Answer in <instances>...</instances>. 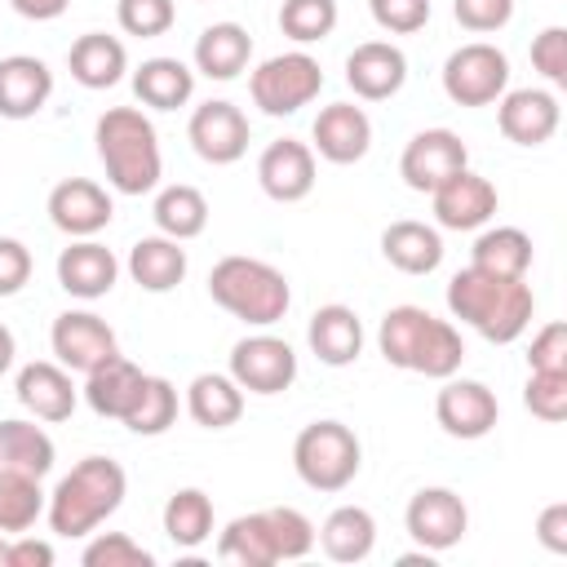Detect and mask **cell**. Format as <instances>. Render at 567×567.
I'll return each instance as SVG.
<instances>
[{
    "label": "cell",
    "mask_w": 567,
    "mask_h": 567,
    "mask_svg": "<svg viewBox=\"0 0 567 567\" xmlns=\"http://www.w3.org/2000/svg\"><path fill=\"white\" fill-rule=\"evenodd\" d=\"M505 89H509V58L496 44L470 40V44L447 53V62H443V93L456 106H492Z\"/></svg>",
    "instance_id": "cell-8"
},
{
    "label": "cell",
    "mask_w": 567,
    "mask_h": 567,
    "mask_svg": "<svg viewBox=\"0 0 567 567\" xmlns=\"http://www.w3.org/2000/svg\"><path fill=\"white\" fill-rule=\"evenodd\" d=\"M13 390H18V403H22L35 421H66V416L75 412V399H80L71 372H66L62 363H53V359L27 363V368L18 372V381H13Z\"/></svg>",
    "instance_id": "cell-23"
},
{
    "label": "cell",
    "mask_w": 567,
    "mask_h": 567,
    "mask_svg": "<svg viewBox=\"0 0 567 567\" xmlns=\"http://www.w3.org/2000/svg\"><path fill=\"white\" fill-rule=\"evenodd\" d=\"M461 168H470V146L452 128H421L408 137L399 155V177L408 182V190L421 195H430L439 182H447Z\"/></svg>",
    "instance_id": "cell-13"
},
{
    "label": "cell",
    "mask_w": 567,
    "mask_h": 567,
    "mask_svg": "<svg viewBox=\"0 0 567 567\" xmlns=\"http://www.w3.org/2000/svg\"><path fill=\"white\" fill-rule=\"evenodd\" d=\"M151 217H155V230H159V235L186 244V239L204 235V226H208V199H204L199 186L177 182V186H164V190L155 195Z\"/></svg>",
    "instance_id": "cell-36"
},
{
    "label": "cell",
    "mask_w": 567,
    "mask_h": 567,
    "mask_svg": "<svg viewBox=\"0 0 567 567\" xmlns=\"http://www.w3.org/2000/svg\"><path fill=\"white\" fill-rule=\"evenodd\" d=\"M115 279H120V261L97 239H71L58 252V284H62L66 297L97 301V297H106L115 288Z\"/></svg>",
    "instance_id": "cell-21"
},
{
    "label": "cell",
    "mask_w": 567,
    "mask_h": 567,
    "mask_svg": "<svg viewBox=\"0 0 567 567\" xmlns=\"http://www.w3.org/2000/svg\"><path fill=\"white\" fill-rule=\"evenodd\" d=\"M403 527L421 549L443 554L461 545V536L470 532V509L452 487H421L403 509Z\"/></svg>",
    "instance_id": "cell-12"
},
{
    "label": "cell",
    "mask_w": 567,
    "mask_h": 567,
    "mask_svg": "<svg viewBox=\"0 0 567 567\" xmlns=\"http://www.w3.org/2000/svg\"><path fill=\"white\" fill-rule=\"evenodd\" d=\"M35 261H31V248L13 235H0V297H13L27 288Z\"/></svg>",
    "instance_id": "cell-49"
},
{
    "label": "cell",
    "mask_w": 567,
    "mask_h": 567,
    "mask_svg": "<svg viewBox=\"0 0 567 567\" xmlns=\"http://www.w3.org/2000/svg\"><path fill=\"white\" fill-rule=\"evenodd\" d=\"M363 465L359 434L341 421H310L292 439V470L310 492H346Z\"/></svg>",
    "instance_id": "cell-6"
},
{
    "label": "cell",
    "mask_w": 567,
    "mask_h": 567,
    "mask_svg": "<svg viewBox=\"0 0 567 567\" xmlns=\"http://www.w3.org/2000/svg\"><path fill=\"white\" fill-rule=\"evenodd\" d=\"M49 346L66 372H93L111 354H120L115 328L93 310H62L49 328Z\"/></svg>",
    "instance_id": "cell-14"
},
{
    "label": "cell",
    "mask_w": 567,
    "mask_h": 567,
    "mask_svg": "<svg viewBox=\"0 0 567 567\" xmlns=\"http://www.w3.org/2000/svg\"><path fill=\"white\" fill-rule=\"evenodd\" d=\"M13 354H18V341H13V332L0 323V377L13 368Z\"/></svg>",
    "instance_id": "cell-53"
},
{
    "label": "cell",
    "mask_w": 567,
    "mask_h": 567,
    "mask_svg": "<svg viewBox=\"0 0 567 567\" xmlns=\"http://www.w3.org/2000/svg\"><path fill=\"white\" fill-rule=\"evenodd\" d=\"M323 89V66L319 58H310L306 49H292V53H275L266 58L252 75H248V93H252V106L261 115H297L301 106H310Z\"/></svg>",
    "instance_id": "cell-7"
},
{
    "label": "cell",
    "mask_w": 567,
    "mask_h": 567,
    "mask_svg": "<svg viewBox=\"0 0 567 567\" xmlns=\"http://www.w3.org/2000/svg\"><path fill=\"white\" fill-rule=\"evenodd\" d=\"M230 377L248 394H284L297 381V350L275 332H252L230 346Z\"/></svg>",
    "instance_id": "cell-9"
},
{
    "label": "cell",
    "mask_w": 567,
    "mask_h": 567,
    "mask_svg": "<svg viewBox=\"0 0 567 567\" xmlns=\"http://www.w3.org/2000/svg\"><path fill=\"white\" fill-rule=\"evenodd\" d=\"M368 13L390 35H412L430 22V0H368Z\"/></svg>",
    "instance_id": "cell-45"
},
{
    "label": "cell",
    "mask_w": 567,
    "mask_h": 567,
    "mask_svg": "<svg viewBox=\"0 0 567 567\" xmlns=\"http://www.w3.org/2000/svg\"><path fill=\"white\" fill-rule=\"evenodd\" d=\"M470 266H478L487 275H505V279H527L532 235L518 226H487L470 248Z\"/></svg>",
    "instance_id": "cell-35"
},
{
    "label": "cell",
    "mask_w": 567,
    "mask_h": 567,
    "mask_svg": "<svg viewBox=\"0 0 567 567\" xmlns=\"http://www.w3.org/2000/svg\"><path fill=\"white\" fill-rule=\"evenodd\" d=\"M186 266L190 261L182 239H168V235H142L128 248V275L142 292H173L186 279Z\"/></svg>",
    "instance_id": "cell-28"
},
{
    "label": "cell",
    "mask_w": 567,
    "mask_h": 567,
    "mask_svg": "<svg viewBox=\"0 0 567 567\" xmlns=\"http://www.w3.org/2000/svg\"><path fill=\"white\" fill-rule=\"evenodd\" d=\"M337 0H284L279 4V31L297 44H319L337 31Z\"/></svg>",
    "instance_id": "cell-40"
},
{
    "label": "cell",
    "mask_w": 567,
    "mask_h": 567,
    "mask_svg": "<svg viewBox=\"0 0 567 567\" xmlns=\"http://www.w3.org/2000/svg\"><path fill=\"white\" fill-rule=\"evenodd\" d=\"M124 492H128V474L120 461H111V456L75 461L71 474L58 478V487L49 492V505H44L53 536H66V540L93 536L124 505Z\"/></svg>",
    "instance_id": "cell-3"
},
{
    "label": "cell",
    "mask_w": 567,
    "mask_h": 567,
    "mask_svg": "<svg viewBox=\"0 0 567 567\" xmlns=\"http://www.w3.org/2000/svg\"><path fill=\"white\" fill-rule=\"evenodd\" d=\"M186 137H190V146H195V155H199L204 164H217V168H221V164L244 159V151H248V142H252V128H248V115H244L235 102L208 97V102H199V106L190 111Z\"/></svg>",
    "instance_id": "cell-10"
},
{
    "label": "cell",
    "mask_w": 567,
    "mask_h": 567,
    "mask_svg": "<svg viewBox=\"0 0 567 567\" xmlns=\"http://www.w3.org/2000/svg\"><path fill=\"white\" fill-rule=\"evenodd\" d=\"M0 567H9V536H0Z\"/></svg>",
    "instance_id": "cell-54"
},
{
    "label": "cell",
    "mask_w": 567,
    "mask_h": 567,
    "mask_svg": "<svg viewBox=\"0 0 567 567\" xmlns=\"http://www.w3.org/2000/svg\"><path fill=\"white\" fill-rule=\"evenodd\" d=\"M452 18H456L465 31L487 35V31L509 27V18H514V0H452Z\"/></svg>",
    "instance_id": "cell-47"
},
{
    "label": "cell",
    "mask_w": 567,
    "mask_h": 567,
    "mask_svg": "<svg viewBox=\"0 0 567 567\" xmlns=\"http://www.w3.org/2000/svg\"><path fill=\"white\" fill-rule=\"evenodd\" d=\"M66 4L71 0H9V9L18 18H27V22H53V18L66 13Z\"/></svg>",
    "instance_id": "cell-52"
},
{
    "label": "cell",
    "mask_w": 567,
    "mask_h": 567,
    "mask_svg": "<svg viewBox=\"0 0 567 567\" xmlns=\"http://www.w3.org/2000/svg\"><path fill=\"white\" fill-rule=\"evenodd\" d=\"M447 310L465 328H474L492 346H509L532 328L536 297L527 279H505L487 275L478 266H465L447 279Z\"/></svg>",
    "instance_id": "cell-1"
},
{
    "label": "cell",
    "mask_w": 567,
    "mask_h": 567,
    "mask_svg": "<svg viewBox=\"0 0 567 567\" xmlns=\"http://www.w3.org/2000/svg\"><path fill=\"white\" fill-rule=\"evenodd\" d=\"M186 412L204 430H226L244 416V390L230 372H199L186 385Z\"/></svg>",
    "instance_id": "cell-31"
},
{
    "label": "cell",
    "mask_w": 567,
    "mask_h": 567,
    "mask_svg": "<svg viewBox=\"0 0 567 567\" xmlns=\"http://www.w3.org/2000/svg\"><path fill=\"white\" fill-rule=\"evenodd\" d=\"M53 97V71L35 53L0 58V120H31Z\"/></svg>",
    "instance_id": "cell-22"
},
{
    "label": "cell",
    "mask_w": 567,
    "mask_h": 567,
    "mask_svg": "<svg viewBox=\"0 0 567 567\" xmlns=\"http://www.w3.org/2000/svg\"><path fill=\"white\" fill-rule=\"evenodd\" d=\"M208 297L226 315H235L252 328L279 323L292 306V288H288L284 270L261 257H244V252H230L208 270Z\"/></svg>",
    "instance_id": "cell-5"
},
{
    "label": "cell",
    "mask_w": 567,
    "mask_h": 567,
    "mask_svg": "<svg viewBox=\"0 0 567 567\" xmlns=\"http://www.w3.org/2000/svg\"><path fill=\"white\" fill-rule=\"evenodd\" d=\"M164 532L177 549H199L213 536V501L199 487H177L164 501Z\"/></svg>",
    "instance_id": "cell-37"
},
{
    "label": "cell",
    "mask_w": 567,
    "mask_h": 567,
    "mask_svg": "<svg viewBox=\"0 0 567 567\" xmlns=\"http://www.w3.org/2000/svg\"><path fill=\"white\" fill-rule=\"evenodd\" d=\"M532 66L549 80V84H567V27H545L532 40Z\"/></svg>",
    "instance_id": "cell-48"
},
{
    "label": "cell",
    "mask_w": 567,
    "mask_h": 567,
    "mask_svg": "<svg viewBox=\"0 0 567 567\" xmlns=\"http://www.w3.org/2000/svg\"><path fill=\"white\" fill-rule=\"evenodd\" d=\"M53 461H58V447H53L44 425L22 421V416L0 421V465L4 470H22L31 478H44L53 470Z\"/></svg>",
    "instance_id": "cell-34"
},
{
    "label": "cell",
    "mask_w": 567,
    "mask_h": 567,
    "mask_svg": "<svg viewBox=\"0 0 567 567\" xmlns=\"http://www.w3.org/2000/svg\"><path fill=\"white\" fill-rule=\"evenodd\" d=\"M111 217H115V204L106 186H97L93 177H66L49 190V221L71 239H93L97 230L111 226Z\"/></svg>",
    "instance_id": "cell-16"
},
{
    "label": "cell",
    "mask_w": 567,
    "mask_h": 567,
    "mask_svg": "<svg viewBox=\"0 0 567 567\" xmlns=\"http://www.w3.org/2000/svg\"><path fill=\"white\" fill-rule=\"evenodd\" d=\"M430 204H434V221L443 230H478L496 217L501 195L483 173L461 168V173H452L447 182H439L430 190Z\"/></svg>",
    "instance_id": "cell-15"
},
{
    "label": "cell",
    "mask_w": 567,
    "mask_h": 567,
    "mask_svg": "<svg viewBox=\"0 0 567 567\" xmlns=\"http://www.w3.org/2000/svg\"><path fill=\"white\" fill-rule=\"evenodd\" d=\"M252 58V35L239 22H213L195 40V71L208 80H235Z\"/></svg>",
    "instance_id": "cell-30"
},
{
    "label": "cell",
    "mask_w": 567,
    "mask_h": 567,
    "mask_svg": "<svg viewBox=\"0 0 567 567\" xmlns=\"http://www.w3.org/2000/svg\"><path fill=\"white\" fill-rule=\"evenodd\" d=\"M133 93L151 111H177L195 93V71L182 58H146L133 71Z\"/></svg>",
    "instance_id": "cell-32"
},
{
    "label": "cell",
    "mask_w": 567,
    "mask_h": 567,
    "mask_svg": "<svg viewBox=\"0 0 567 567\" xmlns=\"http://www.w3.org/2000/svg\"><path fill=\"white\" fill-rule=\"evenodd\" d=\"M563 106L549 89H505L496 97V124L514 146H545L558 133Z\"/></svg>",
    "instance_id": "cell-17"
},
{
    "label": "cell",
    "mask_w": 567,
    "mask_h": 567,
    "mask_svg": "<svg viewBox=\"0 0 567 567\" xmlns=\"http://www.w3.org/2000/svg\"><path fill=\"white\" fill-rule=\"evenodd\" d=\"M306 341L315 350L319 363L328 368H350L359 354H363V323L350 306L341 301H328L310 315V328H306Z\"/></svg>",
    "instance_id": "cell-24"
},
{
    "label": "cell",
    "mask_w": 567,
    "mask_h": 567,
    "mask_svg": "<svg viewBox=\"0 0 567 567\" xmlns=\"http://www.w3.org/2000/svg\"><path fill=\"white\" fill-rule=\"evenodd\" d=\"M377 350L385 354L390 368L416 372L430 381L461 372V359H465L461 332L447 319L430 315L425 306H390L377 328Z\"/></svg>",
    "instance_id": "cell-2"
},
{
    "label": "cell",
    "mask_w": 567,
    "mask_h": 567,
    "mask_svg": "<svg viewBox=\"0 0 567 567\" xmlns=\"http://www.w3.org/2000/svg\"><path fill=\"white\" fill-rule=\"evenodd\" d=\"M217 558L221 563H235V567H275L279 554H275V536H270L266 509H252V514L230 518L221 527V536H217Z\"/></svg>",
    "instance_id": "cell-33"
},
{
    "label": "cell",
    "mask_w": 567,
    "mask_h": 567,
    "mask_svg": "<svg viewBox=\"0 0 567 567\" xmlns=\"http://www.w3.org/2000/svg\"><path fill=\"white\" fill-rule=\"evenodd\" d=\"M9 567H53V545L35 536H9Z\"/></svg>",
    "instance_id": "cell-51"
},
{
    "label": "cell",
    "mask_w": 567,
    "mask_h": 567,
    "mask_svg": "<svg viewBox=\"0 0 567 567\" xmlns=\"http://www.w3.org/2000/svg\"><path fill=\"white\" fill-rule=\"evenodd\" d=\"M346 84L363 102H385L408 84V58L390 40H363L346 58Z\"/></svg>",
    "instance_id": "cell-18"
},
{
    "label": "cell",
    "mask_w": 567,
    "mask_h": 567,
    "mask_svg": "<svg viewBox=\"0 0 567 567\" xmlns=\"http://www.w3.org/2000/svg\"><path fill=\"white\" fill-rule=\"evenodd\" d=\"M381 257L403 275H434L443 261V235L425 221L399 217L381 230Z\"/></svg>",
    "instance_id": "cell-27"
},
{
    "label": "cell",
    "mask_w": 567,
    "mask_h": 567,
    "mask_svg": "<svg viewBox=\"0 0 567 567\" xmlns=\"http://www.w3.org/2000/svg\"><path fill=\"white\" fill-rule=\"evenodd\" d=\"M173 421H177V390H173V381L146 372V385H142V394H137V403L128 408L124 425H128L133 434H142V439H155V434H164Z\"/></svg>",
    "instance_id": "cell-39"
},
{
    "label": "cell",
    "mask_w": 567,
    "mask_h": 567,
    "mask_svg": "<svg viewBox=\"0 0 567 567\" xmlns=\"http://www.w3.org/2000/svg\"><path fill=\"white\" fill-rule=\"evenodd\" d=\"M84 567H155V554L146 545H137L128 532H97L84 554H80Z\"/></svg>",
    "instance_id": "cell-42"
},
{
    "label": "cell",
    "mask_w": 567,
    "mask_h": 567,
    "mask_svg": "<svg viewBox=\"0 0 567 567\" xmlns=\"http://www.w3.org/2000/svg\"><path fill=\"white\" fill-rule=\"evenodd\" d=\"M257 182L275 204H297L315 190V151L310 142L279 137L257 155Z\"/></svg>",
    "instance_id": "cell-20"
},
{
    "label": "cell",
    "mask_w": 567,
    "mask_h": 567,
    "mask_svg": "<svg viewBox=\"0 0 567 567\" xmlns=\"http://www.w3.org/2000/svg\"><path fill=\"white\" fill-rule=\"evenodd\" d=\"M536 540L549 549V554H567V501H554L540 509L536 518Z\"/></svg>",
    "instance_id": "cell-50"
},
{
    "label": "cell",
    "mask_w": 567,
    "mask_h": 567,
    "mask_svg": "<svg viewBox=\"0 0 567 567\" xmlns=\"http://www.w3.org/2000/svg\"><path fill=\"white\" fill-rule=\"evenodd\" d=\"M310 151L328 164H359L372 146V120L363 106L354 102H332L315 115V128H310Z\"/></svg>",
    "instance_id": "cell-19"
},
{
    "label": "cell",
    "mask_w": 567,
    "mask_h": 567,
    "mask_svg": "<svg viewBox=\"0 0 567 567\" xmlns=\"http://www.w3.org/2000/svg\"><path fill=\"white\" fill-rule=\"evenodd\" d=\"M66 66H71V80L80 89H115L128 71V49L124 40L106 35V31H84L71 49H66Z\"/></svg>",
    "instance_id": "cell-26"
},
{
    "label": "cell",
    "mask_w": 567,
    "mask_h": 567,
    "mask_svg": "<svg viewBox=\"0 0 567 567\" xmlns=\"http://www.w3.org/2000/svg\"><path fill=\"white\" fill-rule=\"evenodd\" d=\"M527 372H567V323L549 319L527 346Z\"/></svg>",
    "instance_id": "cell-46"
},
{
    "label": "cell",
    "mask_w": 567,
    "mask_h": 567,
    "mask_svg": "<svg viewBox=\"0 0 567 567\" xmlns=\"http://www.w3.org/2000/svg\"><path fill=\"white\" fill-rule=\"evenodd\" d=\"M44 505H49V496H44L40 478L0 465V536H22V532H31L35 518L44 514Z\"/></svg>",
    "instance_id": "cell-38"
},
{
    "label": "cell",
    "mask_w": 567,
    "mask_h": 567,
    "mask_svg": "<svg viewBox=\"0 0 567 567\" xmlns=\"http://www.w3.org/2000/svg\"><path fill=\"white\" fill-rule=\"evenodd\" d=\"M266 518H270V536H275L279 563H297V558H306V554L315 549V523H310L301 509H292V505H270Z\"/></svg>",
    "instance_id": "cell-41"
},
{
    "label": "cell",
    "mask_w": 567,
    "mask_h": 567,
    "mask_svg": "<svg viewBox=\"0 0 567 567\" xmlns=\"http://www.w3.org/2000/svg\"><path fill=\"white\" fill-rule=\"evenodd\" d=\"M434 421L443 425V434L474 443V439H487L496 430L501 403L483 381L452 372V377H443V390L434 394Z\"/></svg>",
    "instance_id": "cell-11"
},
{
    "label": "cell",
    "mask_w": 567,
    "mask_h": 567,
    "mask_svg": "<svg viewBox=\"0 0 567 567\" xmlns=\"http://www.w3.org/2000/svg\"><path fill=\"white\" fill-rule=\"evenodd\" d=\"M315 540L332 563H363L377 549V518L363 505H337L315 532Z\"/></svg>",
    "instance_id": "cell-29"
},
{
    "label": "cell",
    "mask_w": 567,
    "mask_h": 567,
    "mask_svg": "<svg viewBox=\"0 0 567 567\" xmlns=\"http://www.w3.org/2000/svg\"><path fill=\"white\" fill-rule=\"evenodd\" d=\"M523 403H527L532 416L558 425L567 416V372H527Z\"/></svg>",
    "instance_id": "cell-44"
},
{
    "label": "cell",
    "mask_w": 567,
    "mask_h": 567,
    "mask_svg": "<svg viewBox=\"0 0 567 567\" xmlns=\"http://www.w3.org/2000/svg\"><path fill=\"white\" fill-rule=\"evenodd\" d=\"M146 385V372L124 359V354H111L106 363H97L93 372H84V403L97 412V416H111V421H124L128 408L137 403Z\"/></svg>",
    "instance_id": "cell-25"
},
{
    "label": "cell",
    "mask_w": 567,
    "mask_h": 567,
    "mask_svg": "<svg viewBox=\"0 0 567 567\" xmlns=\"http://www.w3.org/2000/svg\"><path fill=\"white\" fill-rule=\"evenodd\" d=\"M115 22L124 35L155 40L177 22V0H115Z\"/></svg>",
    "instance_id": "cell-43"
},
{
    "label": "cell",
    "mask_w": 567,
    "mask_h": 567,
    "mask_svg": "<svg viewBox=\"0 0 567 567\" xmlns=\"http://www.w3.org/2000/svg\"><path fill=\"white\" fill-rule=\"evenodd\" d=\"M97 159L106 168V182L120 195H146L164 177V155H159V133L146 111L137 106H111L97 115L93 128Z\"/></svg>",
    "instance_id": "cell-4"
}]
</instances>
